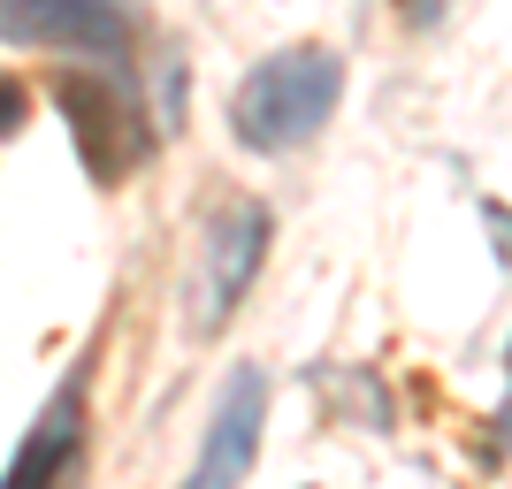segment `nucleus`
I'll list each match as a JSON object with an SVG mask.
<instances>
[{"label":"nucleus","instance_id":"nucleus-1","mask_svg":"<svg viewBox=\"0 0 512 489\" xmlns=\"http://www.w3.org/2000/svg\"><path fill=\"white\" fill-rule=\"evenodd\" d=\"M337 92H344V62H337V54H329V46H291V54L260 62L253 77L237 85L230 123H237L245 146L283 153V146L314 138V130L337 115Z\"/></svg>","mask_w":512,"mask_h":489},{"label":"nucleus","instance_id":"nucleus-2","mask_svg":"<svg viewBox=\"0 0 512 489\" xmlns=\"http://www.w3.org/2000/svg\"><path fill=\"white\" fill-rule=\"evenodd\" d=\"M54 107L69 115L77 153H85V169L100 176V184H115V176H130L138 161H146V130H138V115H130V100H115V77L62 69V77H54Z\"/></svg>","mask_w":512,"mask_h":489},{"label":"nucleus","instance_id":"nucleus-3","mask_svg":"<svg viewBox=\"0 0 512 489\" xmlns=\"http://www.w3.org/2000/svg\"><path fill=\"white\" fill-rule=\"evenodd\" d=\"M0 31L23 46H69V54L123 62L130 8L123 0H0Z\"/></svg>","mask_w":512,"mask_h":489},{"label":"nucleus","instance_id":"nucleus-4","mask_svg":"<svg viewBox=\"0 0 512 489\" xmlns=\"http://www.w3.org/2000/svg\"><path fill=\"white\" fill-rule=\"evenodd\" d=\"M260 245H268V214H260L253 199H237V207L214 214V230H207V268H199V291H192V329H199V337H207V329H222V314L237 306V291L253 283Z\"/></svg>","mask_w":512,"mask_h":489},{"label":"nucleus","instance_id":"nucleus-5","mask_svg":"<svg viewBox=\"0 0 512 489\" xmlns=\"http://www.w3.org/2000/svg\"><path fill=\"white\" fill-rule=\"evenodd\" d=\"M260 413H268V383H260L253 367H237L230 390H222V413L207 428V451H199V467H192L184 489H237L245 482V467H253V451H260Z\"/></svg>","mask_w":512,"mask_h":489},{"label":"nucleus","instance_id":"nucleus-6","mask_svg":"<svg viewBox=\"0 0 512 489\" xmlns=\"http://www.w3.org/2000/svg\"><path fill=\"white\" fill-rule=\"evenodd\" d=\"M77 444H85V383H62V398L39 413V428L23 436L16 467H8V482L0 489H54L69 474V459H77Z\"/></svg>","mask_w":512,"mask_h":489},{"label":"nucleus","instance_id":"nucleus-7","mask_svg":"<svg viewBox=\"0 0 512 489\" xmlns=\"http://www.w3.org/2000/svg\"><path fill=\"white\" fill-rule=\"evenodd\" d=\"M23 123H31V92H23L16 77H0V138H16Z\"/></svg>","mask_w":512,"mask_h":489},{"label":"nucleus","instance_id":"nucleus-8","mask_svg":"<svg viewBox=\"0 0 512 489\" xmlns=\"http://www.w3.org/2000/svg\"><path fill=\"white\" fill-rule=\"evenodd\" d=\"M505 367H512V352H505Z\"/></svg>","mask_w":512,"mask_h":489}]
</instances>
